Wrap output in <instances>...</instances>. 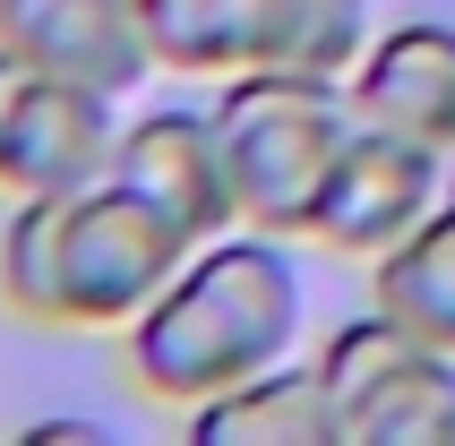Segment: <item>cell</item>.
<instances>
[{
    "mask_svg": "<svg viewBox=\"0 0 455 446\" xmlns=\"http://www.w3.org/2000/svg\"><path fill=\"white\" fill-rule=\"evenodd\" d=\"M301 309H309V292H301L292 241L258 232V223H232V232L189 249V267L121 326L129 378H138V395L189 412V403L292 361Z\"/></svg>",
    "mask_w": 455,
    "mask_h": 446,
    "instance_id": "1",
    "label": "cell"
},
{
    "mask_svg": "<svg viewBox=\"0 0 455 446\" xmlns=\"http://www.w3.org/2000/svg\"><path fill=\"white\" fill-rule=\"evenodd\" d=\"M189 232L164 206L103 172L95 189L69 198H18L0 223V300L35 326H69V335H121L180 267H189Z\"/></svg>",
    "mask_w": 455,
    "mask_h": 446,
    "instance_id": "2",
    "label": "cell"
},
{
    "mask_svg": "<svg viewBox=\"0 0 455 446\" xmlns=\"http://www.w3.org/2000/svg\"><path fill=\"white\" fill-rule=\"evenodd\" d=\"M353 95L344 77H309V69H232L215 95V129H224V163L241 189V223L309 241L318 189H327L335 155L353 138Z\"/></svg>",
    "mask_w": 455,
    "mask_h": 446,
    "instance_id": "3",
    "label": "cell"
},
{
    "mask_svg": "<svg viewBox=\"0 0 455 446\" xmlns=\"http://www.w3.org/2000/svg\"><path fill=\"white\" fill-rule=\"evenodd\" d=\"M344 446H455V352L387 318L379 300L344 318L318 352Z\"/></svg>",
    "mask_w": 455,
    "mask_h": 446,
    "instance_id": "4",
    "label": "cell"
},
{
    "mask_svg": "<svg viewBox=\"0 0 455 446\" xmlns=\"http://www.w3.org/2000/svg\"><path fill=\"white\" fill-rule=\"evenodd\" d=\"M121 95L52 77L0 44V189L9 198H69L112 172Z\"/></svg>",
    "mask_w": 455,
    "mask_h": 446,
    "instance_id": "5",
    "label": "cell"
},
{
    "mask_svg": "<svg viewBox=\"0 0 455 446\" xmlns=\"http://www.w3.org/2000/svg\"><path fill=\"white\" fill-rule=\"evenodd\" d=\"M447 163L455 155L421 147L404 129H379V121H353L344 155H335L327 189H318V215H309V241L318 249H344V258H379L412 232L447 198Z\"/></svg>",
    "mask_w": 455,
    "mask_h": 446,
    "instance_id": "6",
    "label": "cell"
},
{
    "mask_svg": "<svg viewBox=\"0 0 455 446\" xmlns=\"http://www.w3.org/2000/svg\"><path fill=\"white\" fill-rule=\"evenodd\" d=\"M112 180L138 189L147 206L189 232V241H215L241 223V189H232L224 163V129H215V103H155L138 121H121V147H112Z\"/></svg>",
    "mask_w": 455,
    "mask_h": 446,
    "instance_id": "7",
    "label": "cell"
},
{
    "mask_svg": "<svg viewBox=\"0 0 455 446\" xmlns=\"http://www.w3.org/2000/svg\"><path fill=\"white\" fill-rule=\"evenodd\" d=\"M0 44L52 77L103 86V95H138L155 77V44L138 0H0Z\"/></svg>",
    "mask_w": 455,
    "mask_h": 446,
    "instance_id": "8",
    "label": "cell"
},
{
    "mask_svg": "<svg viewBox=\"0 0 455 446\" xmlns=\"http://www.w3.org/2000/svg\"><path fill=\"white\" fill-rule=\"evenodd\" d=\"M344 95H353L361 121L404 129L421 147L455 155V26L447 18H404L387 35H370V52L344 77Z\"/></svg>",
    "mask_w": 455,
    "mask_h": 446,
    "instance_id": "9",
    "label": "cell"
},
{
    "mask_svg": "<svg viewBox=\"0 0 455 446\" xmlns=\"http://www.w3.org/2000/svg\"><path fill=\"white\" fill-rule=\"evenodd\" d=\"M198 446H344V421H335V395L318 361H275V370L241 378L224 395H206L180 412Z\"/></svg>",
    "mask_w": 455,
    "mask_h": 446,
    "instance_id": "10",
    "label": "cell"
},
{
    "mask_svg": "<svg viewBox=\"0 0 455 446\" xmlns=\"http://www.w3.org/2000/svg\"><path fill=\"white\" fill-rule=\"evenodd\" d=\"M370 300L387 318H404L412 335H430L438 352H455V189L395 249L370 258Z\"/></svg>",
    "mask_w": 455,
    "mask_h": 446,
    "instance_id": "11",
    "label": "cell"
},
{
    "mask_svg": "<svg viewBox=\"0 0 455 446\" xmlns=\"http://www.w3.org/2000/svg\"><path fill=\"white\" fill-rule=\"evenodd\" d=\"M155 44V69L232 77L258 60V0H138Z\"/></svg>",
    "mask_w": 455,
    "mask_h": 446,
    "instance_id": "12",
    "label": "cell"
},
{
    "mask_svg": "<svg viewBox=\"0 0 455 446\" xmlns=\"http://www.w3.org/2000/svg\"><path fill=\"white\" fill-rule=\"evenodd\" d=\"M361 52H370V0H258V60L267 69L353 77Z\"/></svg>",
    "mask_w": 455,
    "mask_h": 446,
    "instance_id": "13",
    "label": "cell"
},
{
    "mask_svg": "<svg viewBox=\"0 0 455 446\" xmlns=\"http://www.w3.org/2000/svg\"><path fill=\"white\" fill-rule=\"evenodd\" d=\"M18 446H112V429L103 421H26Z\"/></svg>",
    "mask_w": 455,
    "mask_h": 446,
    "instance_id": "14",
    "label": "cell"
}]
</instances>
